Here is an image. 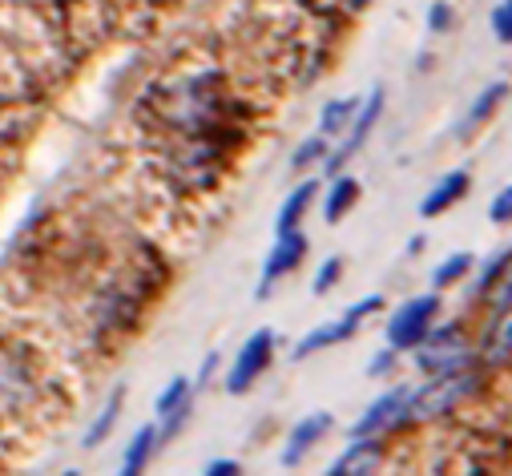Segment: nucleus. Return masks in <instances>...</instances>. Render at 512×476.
I'll return each instance as SVG.
<instances>
[{"label":"nucleus","mask_w":512,"mask_h":476,"mask_svg":"<svg viewBox=\"0 0 512 476\" xmlns=\"http://www.w3.org/2000/svg\"><path fill=\"white\" fill-rule=\"evenodd\" d=\"M275 343H279V335H275L271 327H259V331H254V335L238 347L234 364H230V372H226V392H230V396H246L254 384L267 376V368H271V360H275Z\"/></svg>","instance_id":"f257e3e1"},{"label":"nucleus","mask_w":512,"mask_h":476,"mask_svg":"<svg viewBox=\"0 0 512 476\" xmlns=\"http://www.w3.org/2000/svg\"><path fill=\"white\" fill-rule=\"evenodd\" d=\"M383 307V295H367V299H359V303H351L339 319H331V323H319V327H311L299 343H295V360H311V355H319V351H327V347H335V343H347L355 331H359V323L371 315V311H379Z\"/></svg>","instance_id":"f03ea898"},{"label":"nucleus","mask_w":512,"mask_h":476,"mask_svg":"<svg viewBox=\"0 0 512 476\" xmlns=\"http://www.w3.org/2000/svg\"><path fill=\"white\" fill-rule=\"evenodd\" d=\"M436 311H440V295H416V299H408L388 319V347L392 351H416L432 335Z\"/></svg>","instance_id":"7ed1b4c3"},{"label":"nucleus","mask_w":512,"mask_h":476,"mask_svg":"<svg viewBox=\"0 0 512 476\" xmlns=\"http://www.w3.org/2000/svg\"><path fill=\"white\" fill-rule=\"evenodd\" d=\"M416 364L432 380L452 376V372H464L468 368V343H464L460 327H432V335L416 347Z\"/></svg>","instance_id":"20e7f679"},{"label":"nucleus","mask_w":512,"mask_h":476,"mask_svg":"<svg viewBox=\"0 0 512 476\" xmlns=\"http://www.w3.org/2000/svg\"><path fill=\"white\" fill-rule=\"evenodd\" d=\"M476 384V376L464 368V372H452V376H440V380H428L424 388L412 392V404H408V420H428V416H440L448 408L460 404V396H468Z\"/></svg>","instance_id":"39448f33"},{"label":"nucleus","mask_w":512,"mask_h":476,"mask_svg":"<svg viewBox=\"0 0 512 476\" xmlns=\"http://www.w3.org/2000/svg\"><path fill=\"white\" fill-rule=\"evenodd\" d=\"M408 404H412V388L383 392V396L371 400V408L351 424V440H379L383 432L408 424Z\"/></svg>","instance_id":"423d86ee"},{"label":"nucleus","mask_w":512,"mask_h":476,"mask_svg":"<svg viewBox=\"0 0 512 476\" xmlns=\"http://www.w3.org/2000/svg\"><path fill=\"white\" fill-rule=\"evenodd\" d=\"M383 101H388V93H383V89H371V93H367V101H363V109L355 113L351 130L343 134V142L335 146V154H327V162H323L331 178H339V174H343V166L363 150V142L371 138V130H375V122H379V113H383Z\"/></svg>","instance_id":"0eeeda50"},{"label":"nucleus","mask_w":512,"mask_h":476,"mask_svg":"<svg viewBox=\"0 0 512 476\" xmlns=\"http://www.w3.org/2000/svg\"><path fill=\"white\" fill-rule=\"evenodd\" d=\"M303 259H307V234L303 230L275 238V247L267 255V263H263V283H259V291H254V299H267L279 287V279H287L291 271H299Z\"/></svg>","instance_id":"6e6552de"},{"label":"nucleus","mask_w":512,"mask_h":476,"mask_svg":"<svg viewBox=\"0 0 512 476\" xmlns=\"http://www.w3.org/2000/svg\"><path fill=\"white\" fill-rule=\"evenodd\" d=\"M484 355L496 360V364L512 355V275L496 291L492 319H488V331H484Z\"/></svg>","instance_id":"1a4fd4ad"},{"label":"nucleus","mask_w":512,"mask_h":476,"mask_svg":"<svg viewBox=\"0 0 512 476\" xmlns=\"http://www.w3.org/2000/svg\"><path fill=\"white\" fill-rule=\"evenodd\" d=\"M331 432V412H311V416H303L295 428H291V436H287V444H283V468H295V464H303L311 452H315V444L323 440Z\"/></svg>","instance_id":"9d476101"},{"label":"nucleus","mask_w":512,"mask_h":476,"mask_svg":"<svg viewBox=\"0 0 512 476\" xmlns=\"http://www.w3.org/2000/svg\"><path fill=\"white\" fill-rule=\"evenodd\" d=\"M468 186H472V178H468V170H452V174H444L428 194H424V202H420V214L424 218H440L444 210H452L464 194H468Z\"/></svg>","instance_id":"9b49d317"},{"label":"nucleus","mask_w":512,"mask_h":476,"mask_svg":"<svg viewBox=\"0 0 512 476\" xmlns=\"http://www.w3.org/2000/svg\"><path fill=\"white\" fill-rule=\"evenodd\" d=\"M383 460L379 440H351V448L331 464V476H375Z\"/></svg>","instance_id":"f8f14e48"},{"label":"nucleus","mask_w":512,"mask_h":476,"mask_svg":"<svg viewBox=\"0 0 512 476\" xmlns=\"http://www.w3.org/2000/svg\"><path fill=\"white\" fill-rule=\"evenodd\" d=\"M315 194H319V182H315V178L299 182V186H295V190L287 194V202L279 206V218H275V234H279V238H283V234H295V230H299V222L307 218V210H311Z\"/></svg>","instance_id":"ddd939ff"},{"label":"nucleus","mask_w":512,"mask_h":476,"mask_svg":"<svg viewBox=\"0 0 512 476\" xmlns=\"http://www.w3.org/2000/svg\"><path fill=\"white\" fill-rule=\"evenodd\" d=\"M154 452H158V424H146V428L130 440V448H125L117 476H146V468H150Z\"/></svg>","instance_id":"4468645a"},{"label":"nucleus","mask_w":512,"mask_h":476,"mask_svg":"<svg viewBox=\"0 0 512 476\" xmlns=\"http://www.w3.org/2000/svg\"><path fill=\"white\" fill-rule=\"evenodd\" d=\"M121 408H125V388L117 384V388L109 392L105 408H101V412L93 416V424L85 428V440H81V444H85V448H97L101 440H109V432H113V428H117V420H121Z\"/></svg>","instance_id":"2eb2a0df"},{"label":"nucleus","mask_w":512,"mask_h":476,"mask_svg":"<svg viewBox=\"0 0 512 476\" xmlns=\"http://www.w3.org/2000/svg\"><path fill=\"white\" fill-rule=\"evenodd\" d=\"M508 97V85L504 81H492V85H484L480 93H476V101H472V109H468V117H464V126H460V138H468L476 126H484L488 117L496 113V105Z\"/></svg>","instance_id":"dca6fc26"},{"label":"nucleus","mask_w":512,"mask_h":476,"mask_svg":"<svg viewBox=\"0 0 512 476\" xmlns=\"http://www.w3.org/2000/svg\"><path fill=\"white\" fill-rule=\"evenodd\" d=\"M359 109H363L359 97H335V101H327L323 113H319V134L331 138V134L351 130V122H355V113H359Z\"/></svg>","instance_id":"f3484780"},{"label":"nucleus","mask_w":512,"mask_h":476,"mask_svg":"<svg viewBox=\"0 0 512 476\" xmlns=\"http://www.w3.org/2000/svg\"><path fill=\"white\" fill-rule=\"evenodd\" d=\"M355 202H359V182L351 174H339V178H331V190H327V202H323V218L339 222Z\"/></svg>","instance_id":"a211bd4d"},{"label":"nucleus","mask_w":512,"mask_h":476,"mask_svg":"<svg viewBox=\"0 0 512 476\" xmlns=\"http://www.w3.org/2000/svg\"><path fill=\"white\" fill-rule=\"evenodd\" d=\"M194 404V380H186V376H174L166 388H162V396H158V420H166V416H174V412H182V408H190Z\"/></svg>","instance_id":"6ab92c4d"},{"label":"nucleus","mask_w":512,"mask_h":476,"mask_svg":"<svg viewBox=\"0 0 512 476\" xmlns=\"http://www.w3.org/2000/svg\"><path fill=\"white\" fill-rule=\"evenodd\" d=\"M468 271H472V255H468V251H460V255H448V259H444V263L432 271V283H436V291H440V287L460 283Z\"/></svg>","instance_id":"aec40b11"},{"label":"nucleus","mask_w":512,"mask_h":476,"mask_svg":"<svg viewBox=\"0 0 512 476\" xmlns=\"http://www.w3.org/2000/svg\"><path fill=\"white\" fill-rule=\"evenodd\" d=\"M508 275H512V251H504V255L488 259V267L480 271V283H476V291H480V295H488V291H492V287H500Z\"/></svg>","instance_id":"412c9836"},{"label":"nucleus","mask_w":512,"mask_h":476,"mask_svg":"<svg viewBox=\"0 0 512 476\" xmlns=\"http://www.w3.org/2000/svg\"><path fill=\"white\" fill-rule=\"evenodd\" d=\"M315 162H327V138H323V134L307 138V142L291 154V170H307V166H315Z\"/></svg>","instance_id":"4be33fe9"},{"label":"nucleus","mask_w":512,"mask_h":476,"mask_svg":"<svg viewBox=\"0 0 512 476\" xmlns=\"http://www.w3.org/2000/svg\"><path fill=\"white\" fill-rule=\"evenodd\" d=\"M492 37L500 45H512V0H500L492 9Z\"/></svg>","instance_id":"5701e85b"},{"label":"nucleus","mask_w":512,"mask_h":476,"mask_svg":"<svg viewBox=\"0 0 512 476\" xmlns=\"http://www.w3.org/2000/svg\"><path fill=\"white\" fill-rule=\"evenodd\" d=\"M339 275H343V259H327V263L319 267V275H315L311 291H315V295H327V291L339 283Z\"/></svg>","instance_id":"b1692460"},{"label":"nucleus","mask_w":512,"mask_h":476,"mask_svg":"<svg viewBox=\"0 0 512 476\" xmlns=\"http://www.w3.org/2000/svg\"><path fill=\"white\" fill-rule=\"evenodd\" d=\"M488 218L492 222H512V182L492 198V206H488Z\"/></svg>","instance_id":"393cba45"},{"label":"nucleus","mask_w":512,"mask_h":476,"mask_svg":"<svg viewBox=\"0 0 512 476\" xmlns=\"http://www.w3.org/2000/svg\"><path fill=\"white\" fill-rule=\"evenodd\" d=\"M428 29L432 33H448L452 29V5L448 0H436V5L428 9Z\"/></svg>","instance_id":"a878e982"},{"label":"nucleus","mask_w":512,"mask_h":476,"mask_svg":"<svg viewBox=\"0 0 512 476\" xmlns=\"http://www.w3.org/2000/svg\"><path fill=\"white\" fill-rule=\"evenodd\" d=\"M202 476H242V464H238V460L218 456V460H210V464H206V472H202Z\"/></svg>","instance_id":"bb28decb"},{"label":"nucleus","mask_w":512,"mask_h":476,"mask_svg":"<svg viewBox=\"0 0 512 476\" xmlns=\"http://www.w3.org/2000/svg\"><path fill=\"white\" fill-rule=\"evenodd\" d=\"M396 355H400V351H392V347L383 351V355H375V360H371V376H383V372H388V368L396 364Z\"/></svg>","instance_id":"cd10ccee"},{"label":"nucleus","mask_w":512,"mask_h":476,"mask_svg":"<svg viewBox=\"0 0 512 476\" xmlns=\"http://www.w3.org/2000/svg\"><path fill=\"white\" fill-rule=\"evenodd\" d=\"M214 368H218V355H206V364L198 368V380H194V388H206V380L214 376Z\"/></svg>","instance_id":"c85d7f7f"},{"label":"nucleus","mask_w":512,"mask_h":476,"mask_svg":"<svg viewBox=\"0 0 512 476\" xmlns=\"http://www.w3.org/2000/svg\"><path fill=\"white\" fill-rule=\"evenodd\" d=\"M371 5V0H351V9H367Z\"/></svg>","instance_id":"c756f323"},{"label":"nucleus","mask_w":512,"mask_h":476,"mask_svg":"<svg viewBox=\"0 0 512 476\" xmlns=\"http://www.w3.org/2000/svg\"><path fill=\"white\" fill-rule=\"evenodd\" d=\"M61 476H81V472H77V468H69V472H61Z\"/></svg>","instance_id":"7c9ffc66"}]
</instances>
